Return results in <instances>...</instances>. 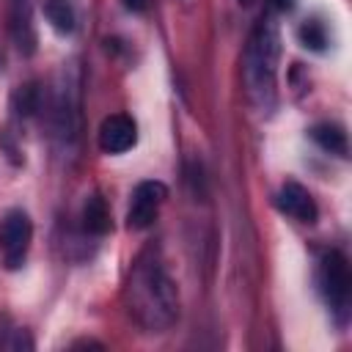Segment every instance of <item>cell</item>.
<instances>
[{"mask_svg":"<svg viewBox=\"0 0 352 352\" xmlns=\"http://www.w3.org/2000/svg\"><path fill=\"white\" fill-rule=\"evenodd\" d=\"M124 302L129 316L146 333H162L179 316V292L176 283L168 278L162 261L148 250L140 253L129 270L124 286Z\"/></svg>","mask_w":352,"mask_h":352,"instance_id":"1","label":"cell"},{"mask_svg":"<svg viewBox=\"0 0 352 352\" xmlns=\"http://www.w3.org/2000/svg\"><path fill=\"white\" fill-rule=\"evenodd\" d=\"M280 58V36L272 16H264L245 47V82L250 102L267 113L275 104V77Z\"/></svg>","mask_w":352,"mask_h":352,"instance_id":"2","label":"cell"},{"mask_svg":"<svg viewBox=\"0 0 352 352\" xmlns=\"http://www.w3.org/2000/svg\"><path fill=\"white\" fill-rule=\"evenodd\" d=\"M319 289L330 311L338 316V322H346L349 297H352V275H349V261L341 250H327L319 258Z\"/></svg>","mask_w":352,"mask_h":352,"instance_id":"3","label":"cell"},{"mask_svg":"<svg viewBox=\"0 0 352 352\" xmlns=\"http://www.w3.org/2000/svg\"><path fill=\"white\" fill-rule=\"evenodd\" d=\"M33 239V223L22 209H11L0 223V256L8 270H19Z\"/></svg>","mask_w":352,"mask_h":352,"instance_id":"4","label":"cell"},{"mask_svg":"<svg viewBox=\"0 0 352 352\" xmlns=\"http://www.w3.org/2000/svg\"><path fill=\"white\" fill-rule=\"evenodd\" d=\"M165 198H168V187L162 182H140L132 192V204H129V212H126V226L135 228V231L148 228L157 220L160 206L165 204Z\"/></svg>","mask_w":352,"mask_h":352,"instance_id":"5","label":"cell"},{"mask_svg":"<svg viewBox=\"0 0 352 352\" xmlns=\"http://www.w3.org/2000/svg\"><path fill=\"white\" fill-rule=\"evenodd\" d=\"M6 19H8V33L19 55H33L38 44L36 22H33V6L30 0H8L6 3Z\"/></svg>","mask_w":352,"mask_h":352,"instance_id":"6","label":"cell"},{"mask_svg":"<svg viewBox=\"0 0 352 352\" xmlns=\"http://www.w3.org/2000/svg\"><path fill=\"white\" fill-rule=\"evenodd\" d=\"M138 143V124L126 113H113L99 126V148L104 154H124Z\"/></svg>","mask_w":352,"mask_h":352,"instance_id":"7","label":"cell"},{"mask_svg":"<svg viewBox=\"0 0 352 352\" xmlns=\"http://www.w3.org/2000/svg\"><path fill=\"white\" fill-rule=\"evenodd\" d=\"M275 204H278V209H280L283 214L294 217L297 223H308V226H311V223H316V217H319V209H316L314 195H311L300 182H286V184L278 190Z\"/></svg>","mask_w":352,"mask_h":352,"instance_id":"8","label":"cell"},{"mask_svg":"<svg viewBox=\"0 0 352 352\" xmlns=\"http://www.w3.org/2000/svg\"><path fill=\"white\" fill-rule=\"evenodd\" d=\"M311 140H314L322 151H327V154H336V157H341V160L349 157V140H346L344 126H338V124L322 121V124L311 126Z\"/></svg>","mask_w":352,"mask_h":352,"instance_id":"9","label":"cell"},{"mask_svg":"<svg viewBox=\"0 0 352 352\" xmlns=\"http://www.w3.org/2000/svg\"><path fill=\"white\" fill-rule=\"evenodd\" d=\"M82 228L88 234H96V236H102V234L110 231V212H107L104 198L91 195L85 201V206H82Z\"/></svg>","mask_w":352,"mask_h":352,"instance_id":"10","label":"cell"},{"mask_svg":"<svg viewBox=\"0 0 352 352\" xmlns=\"http://www.w3.org/2000/svg\"><path fill=\"white\" fill-rule=\"evenodd\" d=\"M44 16L58 33H72L74 30V8L69 0H44Z\"/></svg>","mask_w":352,"mask_h":352,"instance_id":"11","label":"cell"},{"mask_svg":"<svg viewBox=\"0 0 352 352\" xmlns=\"http://www.w3.org/2000/svg\"><path fill=\"white\" fill-rule=\"evenodd\" d=\"M297 38H300L302 47H308L314 52H322L327 47V30H324V25L319 19H305L300 25V30H297Z\"/></svg>","mask_w":352,"mask_h":352,"instance_id":"12","label":"cell"},{"mask_svg":"<svg viewBox=\"0 0 352 352\" xmlns=\"http://www.w3.org/2000/svg\"><path fill=\"white\" fill-rule=\"evenodd\" d=\"M38 88L30 82V85H19L16 94H14V110L19 116H33L38 110Z\"/></svg>","mask_w":352,"mask_h":352,"instance_id":"13","label":"cell"},{"mask_svg":"<svg viewBox=\"0 0 352 352\" xmlns=\"http://www.w3.org/2000/svg\"><path fill=\"white\" fill-rule=\"evenodd\" d=\"M124 6H126L129 11H146L148 0H124Z\"/></svg>","mask_w":352,"mask_h":352,"instance_id":"14","label":"cell"},{"mask_svg":"<svg viewBox=\"0 0 352 352\" xmlns=\"http://www.w3.org/2000/svg\"><path fill=\"white\" fill-rule=\"evenodd\" d=\"M275 6H278L280 11H292V8H294V0H275Z\"/></svg>","mask_w":352,"mask_h":352,"instance_id":"15","label":"cell"},{"mask_svg":"<svg viewBox=\"0 0 352 352\" xmlns=\"http://www.w3.org/2000/svg\"><path fill=\"white\" fill-rule=\"evenodd\" d=\"M242 3H250V0H242Z\"/></svg>","mask_w":352,"mask_h":352,"instance_id":"16","label":"cell"}]
</instances>
